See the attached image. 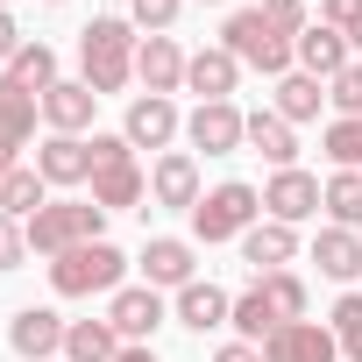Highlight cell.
<instances>
[{
    "mask_svg": "<svg viewBox=\"0 0 362 362\" xmlns=\"http://www.w3.org/2000/svg\"><path fill=\"white\" fill-rule=\"evenodd\" d=\"M298 29H305V15H277V8H235V15L221 22V43L242 57V71L284 78V71H298Z\"/></svg>",
    "mask_w": 362,
    "mask_h": 362,
    "instance_id": "cell-1",
    "label": "cell"
},
{
    "mask_svg": "<svg viewBox=\"0 0 362 362\" xmlns=\"http://www.w3.org/2000/svg\"><path fill=\"white\" fill-rule=\"evenodd\" d=\"M135 50H142V36H135V22L128 15H93L86 29H78V78L107 100V93H128L135 86Z\"/></svg>",
    "mask_w": 362,
    "mask_h": 362,
    "instance_id": "cell-2",
    "label": "cell"
},
{
    "mask_svg": "<svg viewBox=\"0 0 362 362\" xmlns=\"http://www.w3.org/2000/svg\"><path fill=\"white\" fill-rule=\"evenodd\" d=\"M22 228H29V256H43V263H57V256H71V249H86V242H107V214H100L93 199H50V206L29 214Z\"/></svg>",
    "mask_w": 362,
    "mask_h": 362,
    "instance_id": "cell-3",
    "label": "cell"
},
{
    "mask_svg": "<svg viewBox=\"0 0 362 362\" xmlns=\"http://www.w3.org/2000/svg\"><path fill=\"white\" fill-rule=\"evenodd\" d=\"M93 142V206L100 214H128L149 199V170L135 163L128 135H86Z\"/></svg>",
    "mask_w": 362,
    "mask_h": 362,
    "instance_id": "cell-4",
    "label": "cell"
},
{
    "mask_svg": "<svg viewBox=\"0 0 362 362\" xmlns=\"http://www.w3.org/2000/svg\"><path fill=\"white\" fill-rule=\"evenodd\" d=\"M121 284H128V256L114 242H86V249L50 263V291L57 298H114Z\"/></svg>",
    "mask_w": 362,
    "mask_h": 362,
    "instance_id": "cell-5",
    "label": "cell"
},
{
    "mask_svg": "<svg viewBox=\"0 0 362 362\" xmlns=\"http://www.w3.org/2000/svg\"><path fill=\"white\" fill-rule=\"evenodd\" d=\"M263 221V192L256 185H242V177H221V185L192 206V242H242L249 228Z\"/></svg>",
    "mask_w": 362,
    "mask_h": 362,
    "instance_id": "cell-6",
    "label": "cell"
},
{
    "mask_svg": "<svg viewBox=\"0 0 362 362\" xmlns=\"http://www.w3.org/2000/svg\"><path fill=\"white\" fill-rule=\"evenodd\" d=\"M199 199H206V185H199V156H192V149H163V156L149 163V206L192 214Z\"/></svg>",
    "mask_w": 362,
    "mask_h": 362,
    "instance_id": "cell-7",
    "label": "cell"
},
{
    "mask_svg": "<svg viewBox=\"0 0 362 362\" xmlns=\"http://www.w3.org/2000/svg\"><path fill=\"white\" fill-rule=\"evenodd\" d=\"M121 135H128V149H170L185 135V114H177V100H163V93H135L128 114H121Z\"/></svg>",
    "mask_w": 362,
    "mask_h": 362,
    "instance_id": "cell-8",
    "label": "cell"
},
{
    "mask_svg": "<svg viewBox=\"0 0 362 362\" xmlns=\"http://www.w3.org/2000/svg\"><path fill=\"white\" fill-rule=\"evenodd\" d=\"M185 142L206 149V156H235V149L249 142V114H242L235 100H206V107L185 114Z\"/></svg>",
    "mask_w": 362,
    "mask_h": 362,
    "instance_id": "cell-9",
    "label": "cell"
},
{
    "mask_svg": "<svg viewBox=\"0 0 362 362\" xmlns=\"http://www.w3.org/2000/svg\"><path fill=\"white\" fill-rule=\"evenodd\" d=\"M135 263H142V284H156V291H185V284H199V249H192L185 235H149Z\"/></svg>",
    "mask_w": 362,
    "mask_h": 362,
    "instance_id": "cell-10",
    "label": "cell"
},
{
    "mask_svg": "<svg viewBox=\"0 0 362 362\" xmlns=\"http://www.w3.org/2000/svg\"><path fill=\"white\" fill-rule=\"evenodd\" d=\"M36 114H43V100L22 93L8 71H0V177L22 163V149H29V135H36Z\"/></svg>",
    "mask_w": 362,
    "mask_h": 362,
    "instance_id": "cell-11",
    "label": "cell"
},
{
    "mask_svg": "<svg viewBox=\"0 0 362 362\" xmlns=\"http://www.w3.org/2000/svg\"><path fill=\"white\" fill-rule=\"evenodd\" d=\"M64 334H71V320L50 313V305H22V313L8 320V348H15L22 362H50V355H64Z\"/></svg>",
    "mask_w": 362,
    "mask_h": 362,
    "instance_id": "cell-12",
    "label": "cell"
},
{
    "mask_svg": "<svg viewBox=\"0 0 362 362\" xmlns=\"http://www.w3.org/2000/svg\"><path fill=\"white\" fill-rule=\"evenodd\" d=\"M320 214V177L313 170H270V185H263V221H284V228H298V221H313Z\"/></svg>",
    "mask_w": 362,
    "mask_h": 362,
    "instance_id": "cell-13",
    "label": "cell"
},
{
    "mask_svg": "<svg viewBox=\"0 0 362 362\" xmlns=\"http://www.w3.org/2000/svg\"><path fill=\"white\" fill-rule=\"evenodd\" d=\"M107 320H114V334H121V341H149V334L170 320V305H163V291H156V284H121V291L107 298Z\"/></svg>",
    "mask_w": 362,
    "mask_h": 362,
    "instance_id": "cell-14",
    "label": "cell"
},
{
    "mask_svg": "<svg viewBox=\"0 0 362 362\" xmlns=\"http://www.w3.org/2000/svg\"><path fill=\"white\" fill-rule=\"evenodd\" d=\"M170 320L185 327V334H221L235 320V291H221L214 277H199V284H185V291L170 298Z\"/></svg>",
    "mask_w": 362,
    "mask_h": 362,
    "instance_id": "cell-15",
    "label": "cell"
},
{
    "mask_svg": "<svg viewBox=\"0 0 362 362\" xmlns=\"http://www.w3.org/2000/svg\"><path fill=\"white\" fill-rule=\"evenodd\" d=\"M185 50H177V36H142V50H135V86L142 93H185Z\"/></svg>",
    "mask_w": 362,
    "mask_h": 362,
    "instance_id": "cell-16",
    "label": "cell"
},
{
    "mask_svg": "<svg viewBox=\"0 0 362 362\" xmlns=\"http://www.w3.org/2000/svg\"><path fill=\"white\" fill-rule=\"evenodd\" d=\"M235 86H242V57H235L228 43L192 50V64H185V93H199V107H206V100H235Z\"/></svg>",
    "mask_w": 362,
    "mask_h": 362,
    "instance_id": "cell-17",
    "label": "cell"
},
{
    "mask_svg": "<svg viewBox=\"0 0 362 362\" xmlns=\"http://www.w3.org/2000/svg\"><path fill=\"white\" fill-rule=\"evenodd\" d=\"M334 355H341V341L320 320H291V327H277L263 341V362H334Z\"/></svg>",
    "mask_w": 362,
    "mask_h": 362,
    "instance_id": "cell-18",
    "label": "cell"
},
{
    "mask_svg": "<svg viewBox=\"0 0 362 362\" xmlns=\"http://www.w3.org/2000/svg\"><path fill=\"white\" fill-rule=\"evenodd\" d=\"M36 170H43V185H93V142L86 135H50L36 149Z\"/></svg>",
    "mask_w": 362,
    "mask_h": 362,
    "instance_id": "cell-19",
    "label": "cell"
},
{
    "mask_svg": "<svg viewBox=\"0 0 362 362\" xmlns=\"http://www.w3.org/2000/svg\"><path fill=\"white\" fill-rule=\"evenodd\" d=\"M93 107H100V93H93L86 78H57V86L43 93V121H50V135H86V128H93Z\"/></svg>",
    "mask_w": 362,
    "mask_h": 362,
    "instance_id": "cell-20",
    "label": "cell"
},
{
    "mask_svg": "<svg viewBox=\"0 0 362 362\" xmlns=\"http://www.w3.org/2000/svg\"><path fill=\"white\" fill-rule=\"evenodd\" d=\"M348 64H355V50H348L341 29H327V22H305V29H298V71L334 78V71H348Z\"/></svg>",
    "mask_w": 362,
    "mask_h": 362,
    "instance_id": "cell-21",
    "label": "cell"
},
{
    "mask_svg": "<svg viewBox=\"0 0 362 362\" xmlns=\"http://www.w3.org/2000/svg\"><path fill=\"white\" fill-rule=\"evenodd\" d=\"M242 149H256L270 170H291V163H298V128H291L284 114L256 107V114H249V142H242Z\"/></svg>",
    "mask_w": 362,
    "mask_h": 362,
    "instance_id": "cell-22",
    "label": "cell"
},
{
    "mask_svg": "<svg viewBox=\"0 0 362 362\" xmlns=\"http://www.w3.org/2000/svg\"><path fill=\"white\" fill-rule=\"evenodd\" d=\"M291 256H298V228H284V221H256V228L242 235V263H249L256 277L284 270Z\"/></svg>",
    "mask_w": 362,
    "mask_h": 362,
    "instance_id": "cell-23",
    "label": "cell"
},
{
    "mask_svg": "<svg viewBox=\"0 0 362 362\" xmlns=\"http://www.w3.org/2000/svg\"><path fill=\"white\" fill-rule=\"evenodd\" d=\"M320 107H327V78H313V71H284L277 93H270V114H284L291 128L320 121Z\"/></svg>",
    "mask_w": 362,
    "mask_h": 362,
    "instance_id": "cell-24",
    "label": "cell"
},
{
    "mask_svg": "<svg viewBox=\"0 0 362 362\" xmlns=\"http://www.w3.org/2000/svg\"><path fill=\"white\" fill-rule=\"evenodd\" d=\"M313 263H320V277L355 284V277H362V235H355V228H320V235H313Z\"/></svg>",
    "mask_w": 362,
    "mask_h": 362,
    "instance_id": "cell-25",
    "label": "cell"
},
{
    "mask_svg": "<svg viewBox=\"0 0 362 362\" xmlns=\"http://www.w3.org/2000/svg\"><path fill=\"white\" fill-rule=\"evenodd\" d=\"M43 206H50V185H43L36 163H15L8 177H0V214H8V221H29V214H43Z\"/></svg>",
    "mask_w": 362,
    "mask_h": 362,
    "instance_id": "cell-26",
    "label": "cell"
},
{
    "mask_svg": "<svg viewBox=\"0 0 362 362\" xmlns=\"http://www.w3.org/2000/svg\"><path fill=\"white\" fill-rule=\"evenodd\" d=\"M128 341L114 334V320H71V334H64V362H114Z\"/></svg>",
    "mask_w": 362,
    "mask_h": 362,
    "instance_id": "cell-27",
    "label": "cell"
},
{
    "mask_svg": "<svg viewBox=\"0 0 362 362\" xmlns=\"http://www.w3.org/2000/svg\"><path fill=\"white\" fill-rule=\"evenodd\" d=\"M8 78H15L22 93H36V100H43V93L57 86V50H50L43 36H29V43L15 50V64H8Z\"/></svg>",
    "mask_w": 362,
    "mask_h": 362,
    "instance_id": "cell-28",
    "label": "cell"
},
{
    "mask_svg": "<svg viewBox=\"0 0 362 362\" xmlns=\"http://www.w3.org/2000/svg\"><path fill=\"white\" fill-rule=\"evenodd\" d=\"M228 327H235V341H256V348H263V341H270V334H277L284 320L270 313L263 284H249V291H235V320H228Z\"/></svg>",
    "mask_w": 362,
    "mask_h": 362,
    "instance_id": "cell-29",
    "label": "cell"
},
{
    "mask_svg": "<svg viewBox=\"0 0 362 362\" xmlns=\"http://www.w3.org/2000/svg\"><path fill=\"white\" fill-rule=\"evenodd\" d=\"M320 214H334V228H355L362 221V170H334L320 185Z\"/></svg>",
    "mask_w": 362,
    "mask_h": 362,
    "instance_id": "cell-30",
    "label": "cell"
},
{
    "mask_svg": "<svg viewBox=\"0 0 362 362\" xmlns=\"http://www.w3.org/2000/svg\"><path fill=\"white\" fill-rule=\"evenodd\" d=\"M263 284V298H270V313L291 327V320H305V277L298 270H270V277H256Z\"/></svg>",
    "mask_w": 362,
    "mask_h": 362,
    "instance_id": "cell-31",
    "label": "cell"
},
{
    "mask_svg": "<svg viewBox=\"0 0 362 362\" xmlns=\"http://www.w3.org/2000/svg\"><path fill=\"white\" fill-rule=\"evenodd\" d=\"M320 149H327L334 170H362V114H355V121H327Z\"/></svg>",
    "mask_w": 362,
    "mask_h": 362,
    "instance_id": "cell-32",
    "label": "cell"
},
{
    "mask_svg": "<svg viewBox=\"0 0 362 362\" xmlns=\"http://www.w3.org/2000/svg\"><path fill=\"white\" fill-rule=\"evenodd\" d=\"M327 327H334L341 355H348V362H362V291H341V298H334V320H327Z\"/></svg>",
    "mask_w": 362,
    "mask_h": 362,
    "instance_id": "cell-33",
    "label": "cell"
},
{
    "mask_svg": "<svg viewBox=\"0 0 362 362\" xmlns=\"http://www.w3.org/2000/svg\"><path fill=\"white\" fill-rule=\"evenodd\" d=\"M327 107H334V121H355V114H362V57L327 78Z\"/></svg>",
    "mask_w": 362,
    "mask_h": 362,
    "instance_id": "cell-34",
    "label": "cell"
},
{
    "mask_svg": "<svg viewBox=\"0 0 362 362\" xmlns=\"http://www.w3.org/2000/svg\"><path fill=\"white\" fill-rule=\"evenodd\" d=\"M177 15H185V0H128V22L149 29V36H170Z\"/></svg>",
    "mask_w": 362,
    "mask_h": 362,
    "instance_id": "cell-35",
    "label": "cell"
},
{
    "mask_svg": "<svg viewBox=\"0 0 362 362\" xmlns=\"http://www.w3.org/2000/svg\"><path fill=\"white\" fill-rule=\"evenodd\" d=\"M22 263H29V228L0 214V277H8V270H22Z\"/></svg>",
    "mask_w": 362,
    "mask_h": 362,
    "instance_id": "cell-36",
    "label": "cell"
},
{
    "mask_svg": "<svg viewBox=\"0 0 362 362\" xmlns=\"http://www.w3.org/2000/svg\"><path fill=\"white\" fill-rule=\"evenodd\" d=\"M320 22H327V29H341V36H348V29H355V22H362V0H320Z\"/></svg>",
    "mask_w": 362,
    "mask_h": 362,
    "instance_id": "cell-37",
    "label": "cell"
},
{
    "mask_svg": "<svg viewBox=\"0 0 362 362\" xmlns=\"http://www.w3.org/2000/svg\"><path fill=\"white\" fill-rule=\"evenodd\" d=\"M22 43H29V36L15 29V8H0V71L15 64V50H22Z\"/></svg>",
    "mask_w": 362,
    "mask_h": 362,
    "instance_id": "cell-38",
    "label": "cell"
},
{
    "mask_svg": "<svg viewBox=\"0 0 362 362\" xmlns=\"http://www.w3.org/2000/svg\"><path fill=\"white\" fill-rule=\"evenodd\" d=\"M214 362H263V348H256V341H221Z\"/></svg>",
    "mask_w": 362,
    "mask_h": 362,
    "instance_id": "cell-39",
    "label": "cell"
},
{
    "mask_svg": "<svg viewBox=\"0 0 362 362\" xmlns=\"http://www.w3.org/2000/svg\"><path fill=\"white\" fill-rule=\"evenodd\" d=\"M114 362H156V348H149V341H128V348H121Z\"/></svg>",
    "mask_w": 362,
    "mask_h": 362,
    "instance_id": "cell-40",
    "label": "cell"
},
{
    "mask_svg": "<svg viewBox=\"0 0 362 362\" xmlns=\"http://www.w3.org/2000/svg\"><path fill=\"white\" fill-rule=\"evenodd\" d=\"M256 8H277V15H305V0H256Z\"/></svg>",
    "mask_w": 362,
    "mask_h": 362,
    "instance_id": "cell-41",
    "label": "cell"
},
{
    "mask_svg": "<svg viewBox=\"0 0 362 362\" xmlns=\"http://www.w3.org/2000/svg\"><path fill=\"white\" fill-rule=\"evenodd\" d=\"M348 50H355V57H362V22H355V29H348Z\"/></svg>",
    "mask_w": 362,
    "mask_h": 362,
    "instance_id": "cell-42",
    "label": "cell"
},
{
    "mask_svg": "<svg viewBox=\"0 0 362 362\" xmlns=\"http://www.w3.org/2000/svg\"><path fill=\"white\" fill-rule=\"evenodd\" d=\"M199 8H228V0H199Z\"/></svg>",
    "mask_w": 362,
    "mask_h": 362,
    "instance_id": "cell-43",
    "label": "cell"
},
{
    "mask_svg": "<svg viewBox=\"0 0 362 362\" xmlns=\"http://www.w3.org/2000/svg\"><path fill=\"white\" fill-rule=\"evenodd\" d=\"M43 8H64V0H43Z\"/></svg>",
    "mask_w": 362,
    "mask_h": 362,
    "instance_id": "cell-44",
    "label": "cell"
},
{
    "mask_svg": "<svg viewBox=\"0 0 362 362\" xmlns=\"http://www.w3.org/2000/svg\"><path fill=\"white\" fill-rule=\"evenodd\" d=\"M0 8H15V0H0Z\"/></svg>",
    "mask_w": 362,
    "mask_h": 362,
    "instance_id": "cell-45",
    "label": "cell"
},
{
    "mask_svg": "<svg viewBox=\"0 0 362 362\" xmlns=\"http://www.w3.org/2000/svg\"><path fill=\"white\" fill-rule=\"evenodd\" d=\"M355 235H362V221H355Z\"/></svg>",
    "mask_w": 362,
    "mask_h": 362,
    "instance_id": "cell-46",
    "label": "cell"
}]
</instances>
